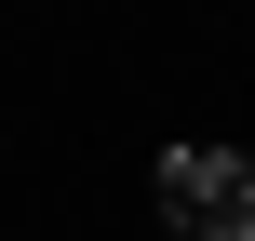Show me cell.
Wrapping results in <instances>:
<instances>
[{
	"label": "cell",
	"instance_id": "cell-1",
	"mask_svg": "<svg viewBox=\"0 0 255 241\" xmlns=\"http://www.w3.org/2000/svg\"><path fill=\"white\" fill-rule=\"evenodd\" d=\"M161 201L188 241H255V161L242 148H161Z\"/></svg>",
	"mask_w": 255,
	"mask_h": 241
}]
</instances>
